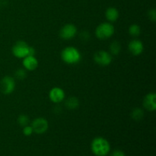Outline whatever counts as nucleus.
<instances>
[{
  "mask_svg": "<svg viewBox=\"0 0 156 156\" xmlns=\"http://www.w3.org/2000/svg\"><path fill=\"white\" fill-rule=\"evenodd\" d=\"M91 149L94 155L106 156L111 151V145L108 140L104 137H95L91 141Z\"/></svg>",
  "mask_w": 156,
  "mask_h": 156,
  "instance_id": "nucleus-1",
  "label": "nucleus"
},
{
  "mask_svg": "<svg viewBox=\"0 0 156 156\" xmlns=\"http://www.w3.org/2000/svg\"><path fill=\"white\" fill-rule=\"evenodd\" d=\"M61 59L68 65H76L82 60V54L77 48L69 46L62 50Z\"/></svg>",
  "mask_w": 156,
  "mask_h": 156,
  "instance_id": "nucleus-2",
  "label": "nucleus"
},
{
  "mask_svg": "<svg viewBox=\"0 0 156 156\" xmlns=\"http://www.w3.org/2000/svg\"><path fill=\"white\" fill-rule=\"evenodd\" d=\"M115 32L114 26L110 22H103L99 24L95 29V36L101 41H105L114 35Z\"/></svg>",
  "mask_w": 156,
  "mask_h": 156,
  "instance_id": "nucleus-3",
  "label": "nucleus"
},
{
  "mask_svg": "<svg viewBox=\"0 0 156 156\" xmlns=\"http://www.w3.org/2000/svg\"><path fill=\"white\" fill-rule=\"evenodd\" d=\"M30 46L24 41H18L12 47V54L18 59H24L29 55Z\"/></svg>",
  "mask_w": 156,
  "mask_h": 156,
  "instance_id": "nucleus-4",
  "label": "nucleus"
},
{
  "mask_svg": "<svg viewBox=\"0 0 156 156\" xmlns=\"http://www.w3.org/2000/svg\"><path fill=\"white\" fill-rule=\"evenodd\" d=\"M112 55L105 50H99L94 55V60L101 66H108L112 62Z\"/></svg>",
  "mask_w": 156,
  "mask_h": 156,
  "instance_id": "nucleus-5",
  "label": "nucleus"
},
{
  "mask_svg": "<svg viewBox=\"0 0 156 156\" xmlns=\"http://www.w3.org/2000/svg\"><path fill=\"white\" fill-rule=\"evenodd\" d=\"M15 88V81L13 77L9 76H4L0 82V90L4 94H10Z\"/></svg>",
  "mask_w": 156,
  "mask_h": 156,
  "instance_id": "nucleus-6",
  "label": "nucleus"
},
{
  "mask_svg": "<svg viewBox=\"0 0 156 156\" xmlns=\"http://www.w3.org/2000/svg\"><path fill=\"white\" fill-rule=\"evenodd\" d=\"M30 126L33 128L34 133L37 134H44L49 128V123L44 117H37L32 121Z\"/></svg>",
  "mask_w": 156,
  "mask_h": 156,
  "instance_id": "nucleus-7",
  "label": "nucleus"
},
{
  "mask_svg": "<svg viewBox=\"0 0 156 156\" xmlns=\"http://www.w3.org/2000/svg\"><path fill=\"white\" fill-rule=\"evenodd\" d=\"M76 34H77V27L73 24H65L59 30V37L64 41L73 39Z\"/></svg>",
  "mask_w": 156,
  "mask_h": 156,
  "instance_id": "nucleus-8",
  "label": "nucleus"
},
{
  "mask_svg": "<svg viewBox=\"0 0 156 156\" xmlns=\"http://www.w3.org/2000/svg\"><path fill=\"white\" fill-rule=\"evenodd\" d=\"M66 94L62 88L59 87H54L49 92L50 100L54 104H59L65 100Z\"/></svg>",
  "mask_w": 156,
  "mask_h": 156,
  "instance_id": "nucleus-9",
  "label": "nucleus"
},
{
  "mask_svg": "<svg viewBox=\"0 0 156 156\" xmlns=\"http://www.w3.org/2000/svg\"><path fill=\"white\" fill-rule=\"evenodd\" d=\"M128 50L133 56H140L143 53L144 45L140 40L133 39L128 44Z\"/></svg>",
  "mask_w": 156,
  "mask_h": 156,
  "instance_id": "nucleus-10",
  "label": "nucleus"
},
{
  "mask_svg": "<svg viewBox=\"0 0 156 156\" xmlns=\"http://www.w3.org/2000/svg\"><path fill=\"white\" fill-rule=\"evenodd\" d=\"M143 108L148 111H155L156 110V94L150 92L145 96L143 101Z\"/></svg>",
  "mask_w": 156,
  "mask_h": 156,
  "instance_id": "nucleus-11",
  "label": "nucleus"
},
{
  "mask_svg": "<svg viewBox=\"0 0 156 156\" xmlns=\"http://www.w3.org/2000/svg\"><path fill=\"white\" fill-rule=\"evenodd\" d=\"M22 65L27 71H34L38 66V60L34 56H27L23 59Z\"/></svg>",
  "mask_w": 156,
  "mask_h": 156,
  "instance_id": "nucleus-12",
  "label": "nucleus"
},
{
  "mask_svg": "<svg viewBox=\"0 0 156 156\" xmlns=\"http://www.w3.org/2000/svg\"><path fill=\"white\" fill-rule=\"evenodd\" d=\"M120 16L118 9L115 7H110L105 11V18L109 22H115Z\"/></svg>",
  "mask_w": 156,
  "mask_h": 156,
  "instance_id": "nucleus-13",
  "label": "nucleus"
},
{
  "mask_svg": "<svg viewBox=\"0 0 156 156\" xmlns=\"http://www.w3.org/2000/svg\"><path fill=\"white\" fill-rule=\"evenodd\" d=\"M65 106L69 110H76L79 106V101L77 98L72 96L65 101Z\"/></svg>",
  "mask_w": 156,
  "mask_h": 156,
  "instance_id": "nucleus-14",
  "label": "nucleus"
},
{
  "mask_svg": "<svg viewBox=\"0 0 156 156\" xmlns=\"http://www.w3.org/2000/svg\"><path fill=\"white\" fill-rule=\"evenodd\" d=\"M131 117L135 121H140L144 117V111L142 108H135L131 112Z\"/></svg>",
  "mask_w": 156,
  "mask_h": 156,
  "instance_id": "nucleus-15",
  "label": "nucleus"
},
{
  "mask_svg": "<svg viewBox=\"0 0 156 156\" xmlns=\"http://www.w3.org/2000/svg\"><path fill=\"white\" fill-rule=\"evenodd\" d=\"M110 53L112 56H117L120 53V50H121V45L120 43L117 41H113L110 45Z\"/></svg>",
  "mask_w": 156,
  "mask_h": 156,
  "instance_id": "nucleus-16",
  "label": "nucleus"
},
{
  "mask_svg": "<svg viewBox=\"0 0 156 156\" xmlns=\"http://www.w3.org/2000/svg\"><path fill=\"white\" fill-rule=\"evenodd\" d=\"M128 32H129V34L130 36L133 37H137L141 34V27L136 24H131L128 29Z\"/></svg>",
  "mask_w": 156,
  "mask_h": 156,
  "instance_id": "nucleus-17",
  "label": "nucleus"
},
{
  "mask_svg": "<svg viewBox=\"0 0 156 156\" xmlns=\"http://www.w3.org/2000/svg\"><path fill=\"white\" fill-rule=\"evenodd\" d=\"M17 121H18V123L21 127H24V126H27L29 124V123H30V118L26 114H21L18 117V120Z\"/></svg>",
  "mask_w": 156,
  "mask_h": 156,
  "instance_id": "nucleus-18",
  "label": "nucleus"
},
{
  "mask_svg": "<svg viewBox=\"0 0 156 156\" xmlns=\"http://www.w3.org/2000/svg\"><path fill=\"white\" fill-rule=\"evenodd\" d=\"M15 78L18 80H24L27 77V70L24 69H18L15 72Z\"/></svg>",
  "mask_w": 156,
  "mask_h": 156,
  "instance_id": "nucleus-19",
  "label": "nucleus"
},
{
  "mask_svg": "<svg viewBox=\"0 0 156 156\" xmlns=\"http://www.w3.org/2000/svg\"><path fill=\"white\" fill-rule=\"evenodd\" d=\"M22 131H23V134H24V136H30L32 135V133H34L32 126H29V125L24 126V127H23Z\"/></svg>",
  "mask_w": 156,
  "mask_h": 156,
  "instance_id": "nucleus-20",
  "label": "nucleus"
},
{
  "mask_svg": "<svg viewBox=\"0 0 156 156\" xmlns=\"http://www.w3.org/2000/svg\"><path fill=\"white\" fill-rule=\"evenodd\" d=\"M148 17L149 19L152 22H155L156 21V10L155 9H152L148 12Z\"/></svg>",
  "mask_w": 156,
  "mask_h": 156,
  "instance_id": "nucleus-21",
  "label": "nucleus"
},
{
  "mask_svg": "<svg viewBox=\"0 0 156 156\" xmlns=\"http://www.w3.org/2000/svg\"><path fill=\"white\" fill-rule=\"evenodd\" d=\"M111 156H126V154L120 149H115L114 152H112Z\"/></svg>",
  "mask_w": 156,
  "mask_h": 156,
  "instance_id": "nucleus-22",
  "label": "nucleus"
},
{
  "mask_svg": "<svg viewBox=\"0 0 156 156\" xmlns=\"http://www.w3.org/2000/svg\"><path fill=\"white\" fill-rule=\"evenodd\" d=\"M80 37L82 41H88L90 37V34L87 31H83L81 33Z\"/></svg>",
  "mask_w": 156,
  "mask_h": 156,
  "instance_id": "nucleus-23",
  "label": "nucleus"
},
{
  "mask_svg": "<svg viewBox=\"0 0 156 156\" xmlns=\"http://www.w3.org/2000/svg\"><path fill=\"white\" fill-rule=\"evenodd\" d=\"M35 49L34 47H30V50H29V55L28 56H34L35 55Z\"/></svg>",
  "mask_w": 156,
  "mask_h": 156,
  "instance_id": "nucleus-24",
  "label": "nucleus"
},
{
  "mask_svg": "<svg viewBox=\"0 0 156 156\" xmlns=\"http://www.w3.org/2000/svg\"><path fill=\"white\" fill-rule=\"evenodd\" d=\"M0 6H1V2H0Z\"/></svg>",
  "mask_w": 156,
  "mask_h": 156,
  "instance_id": "nucleus-25",
  "label": "nucleus"
}]
</instances>
